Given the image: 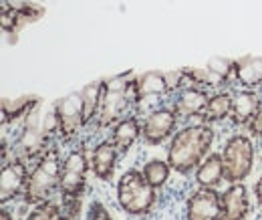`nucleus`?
<instances>
[{"label": "nucleus", "mask_w": 262, "mask_h": 220, "mask_svg": "<svg viewBox=\"0 0 262 220\" xmlns=\"http://www.w3.org/2000/svg\"><path fill=\"white\" fill-rule=\"evenodd\" d=\"M216 142V129L206 122H190L178 127L173 137L167 142L165 159L171 170L180 176L194 174L204 157L212 152Z\"/></svg>", "instance_id": "nucleus-1"}, {"label": "nucleus", "mask_w": 262, "mask_h": 220, "mask_svg": "<svg viewBox=\"0 0 262 220\" xmlns=\"http://www.w3.org/2000/svg\"><path fill=\"white\" fill-rule=\"evenodd\" d=\"M91 148L85 142L69 148L63 157L61 168V184H59V200L63 202L65 210L73 220H79L83 198L89 186L91 174Z\"/></svg>", "instance_id": "nucleus-2"}, {"label": "nucleus", "mask_w": 262, "mask_h": 220, "mask_svg": "<svg viewBox=\"0 0 262 220\" xmlns=\"http://www.w3.org/2000/svg\"><path fill=\"white\" fill-rule=\"evenodd\" d=\"M63 157H65L63 156V146L59 142H55L31 164L25 194L20 200L25 206L33 208L40 202L59 198Z\"/></svg>", "instance_id": "nucleus-3"}, {"label": "nucleus", "mask_w": 262, "mask_h": 220, "mask_svg": "<svg viewBox=\"0 0 262 220\" xmlns=\"http://www.w3.org/2000/svg\"><path fill=\"white\" fill-rule=\"evenodd\" d=\"M135 111V93H133V75H117L103 81V95L99 103L97 115L89 129L103 131L111 129L119 119Z\"/></svg>", "instance_id": "nucleus-4"}, {"label": "nucleus", "mask_w": 262, "mask_h": 220, "mask_svg": "<svg viewBox=\"0 0 262 220\" xmlns=\"http://www.w3.org/2000/svg\"><path fill=\"white\" fill-rule=\"evenodd\" d=\"M115 196L121 210L129 216H149L158 206V188H154L141 170H125L115 184Z\"/></svg>", "instance_id": "nucleus-5"}, {"label": "nucleus", "mask_w": 262, "mask_h": 220, "mask_svg": "<svg viewBox=\"0 0 262 220\" xmlns=\"http://www.w3.org/2000/svg\"><path fill=\"white\" fill-rule=\"evenodd\" d=\"M258 144L248 131H236L232 133L222 146V159L226 168V182L238 184L252 176L254 162H256Z\"/></svg>", "instance_id": "nucleus-6"}, {"label": "nucleus", "mask_w": 262, "mask_h": 220, "mask_svg": "<svg viewBox=\"0 0 262 220\" xmlns=\"http://www.w3.org/2000/svg\"><path fill=\"white\" fill-rule=\"evenodd\" d=\"M55 126H57V142L65 146H77L83 131H87V117L81 93L67 95L53 105Z\"/></svg>", "instance_id": "nucleus-7"}, {"label": "nucleus", "mask_w": 262, "mask_h": 220, "mask_svg": "<svg viewBox=\"0 0 262 220\" xmlns=\"http://www.w3.org/2000/svg\"><path fill=\"white\" fill-rule=\"evenodd\" d=\"M133 93H135V113L145 115L147 111L169 103L173 91L165 73L149 71L133 77Z\"/></svg>", "instance_id": "nucleus-8"}, {"label": "nucleus", "mask_w": 262, "mask_h": 220, "mask_svg": "<svg viewBox=\"0 0 262 220\" xmlns=\"http://www.w3.org/2000/svg\"><path fill=\"white\" fill-rule=\"evenodd\" d=\"M180 122L182 119L169 103L147 111L145 115H141V142L149 148L164 146L178 131Z\"/></svg>", "instance_id": "nucleus-9"}, {"label": "nucleus", "mask_w": 262, "mask_h": 220, "mask_svg": "<svg viewBox=\"0 0 262 220\" xmlns=\"http://www.w3.org/2000/svg\"><path fill=\"white\" fill-rule=\"evenodd\" d=\"M31 164L14 156L2 157V174H0V202L8 206L16 200H23Z\"/></svg>", "instance_id": "nucleus-10"}, {"label": "nucleus", "mask_w": 262, "mask_h": 220, "mask_svg": "<svg viewBox=\"0 0 262 220\" xmlns=\"http://www.w3.org/2000/svg\"><path fill=\"white\" fill-rule=\"evenodd\" d=\"M222 212V192L216 188H196L186 198L184 216L186 220H220Z\"/></svg>", "instance_id": "nucleus-11"}, {"label": "nucleus", "mask_w": 262, "mask_h": 220, "mask_svg": "<svg viewBox=\"0 0 262 220\" xmlns=\"http://www.w3.org/2000/svg\"><path fill=\"white\" fill-rule=\"evenodd\" d=\"M208 97H210V89L206 87H184L180 91L171 95V101L169 105L176 109L178 117L184 122V124H190V122H202V113L206 109V103H208Z\"/></svg>", "instance_id": "nucleus-12"}, {"label": "nucleus", "mask_w": 262, "mask_h": 220, "mask_svg": "<svg viewBox=\"0 0 262 220\" xmlns=\"http://www.w3.org/2000/svg\"><path fill=\"white\" fill-rule=\"evenodd\" d=\"M91 174L95 176V180L99 182H113L115 178V172H117V162L121 157V152L117 150V146L105 137L97 142L93 148H91Z\"/></svg>", "instance_id": "nucleus-13"}, {"label": "nucleus", "mask_w": 262, "mask_h": 220, "mask_svg": "<svg viewBox=\"0 0 262 220\" xmlns=\"http://www.w3.org/2000/svg\"><path fill=\"white\" fill-rule=\"evenodd\" d=\"M250 210H252V198L244 182L228 184V188L222 190L220 220H246Z\"/></svg>", "instance_id": "nucleus-14"}, {"label": "nucleus", "mask_w": 262, "mask_h": 220, "mask_svg": "<svg viewBox=\"0 0 262 220\" xmlns=\"http://www.w3.org/2000/svg\"><path fill=\"white\" fill-rule=\"evenodd\" d=\"M232 95H234V107H232L230 124L236 129H246L260 105L262 95L258 91L240 89V87H232Z\"/></svg>", "instance_id": "nucleus-15"}, {"label": "nucleus", "mask_w": 262, "mask_h": 220, "mask_svg": "<svg viewBox=\"0 0 262 220\" xmlns=\"http://www.w3.org/2000/svg\"><path fill=\"white\" fill-rule=\"evenodd\" d=\"M109 131H111L109 139L117 146L121 156H125L137 142H141V115H137L133 111L129 115H125L123 119H119Z\"/></svg>", "instance_id": "nucleus-16"}, {"label": "nucleus", "mask_w": 262, "mask_h": 220, "mask_svg": "<svg viewBox=\"0 0 262 220\" xmlns=\"http://www.w3.org/2000/svg\"><path fill=\"white\" fill-rule=\"evenodd\" d=\"M194 182L202 188H220L226 182V168L220 152H210L194 170Z\"/></svg>", "instance_id": "nucleus-17"}, {"label": "nucleus", "mask_w": 262, "mask_h": 220, "mask_svg": "<svg viewBox=\"0 0 262 220\" xmlns=\"http://www.w3.org/2000/svg\"><path fill=\"white\" fill-rule=\"evenodd\" d=\"M232 107H234L232 87L210 91L206 109H204V113H202V122H206V124H210V126L230 122V117H232Z\"/></svg>", "instance_id": "nucleus-18"}, {"label": "nucleus", "mask_w": 262, "mask_h": 220, "mask_svg": "<svg viewBox=\"0 0 262 220\" xmlns=\"http://www.w3.org/2000/svg\"><path fill=\"white\" fill-rule=\"evenodd\" d=\"M38 105L36 97H20L14 101H4L2 103V126H6L8 122L14 124L18 119H27Z\"/></svg>", "instance_id": "nucleus-19"}, {"label": "nucleus", "mask_w": 262, "mask_h": 220, "mask_svg": "<svg viewBox=\"0 0 262 220\" xmlns=\"http://www.w3.org/2000/svg\"><path fill=\"white\" fill-rule=\"evenodd\" d=\"M141 172L145 176V180L154 186V188L162 190L167 186L169 178H171V166L167 159H162V157H149L143 166H141Z\"/></svg>", "instance_id": "nucleus-20"}, {"label": "nucleus", "mask_w": 262, "mask_h": 220, "mask_svg": "<svg viewBox=\"0 0 262 220\" xmlns=\"http://www.w3.org/2000/svg\"><path fill=\"white\" fill-rule=\"evenodd\" d=\"M25 220H73V218L69 216V212L65 210L63 202L59 198H53V200H47V202H40V204L33 206Z\"/></svg>", "instance_id": "nucleus-21"}, {"label": "nucleus", "mask_w": 262, "mask_h": 220, "mask_svg": "<svg viewBox=\"0 0 262 220\" xmlns=\"http://www.w3.org/2000/svg\"><path fill=\"white\" fill-rule=\"evenodd\" d=\"M101 95H103V81H95L91 85H87L81 97H83V105H85V117H87V129L91 127L95 115H97L99 103H101Z\"/></svg>", "instance_id": "nucleus-22"}, {"label": "nucleus", "mask_w": 262, "mask_h": 220, "mask_svg": "<svg viewBox=\"0 0 262 220\" xmlns=\"http://www.w3.org/2000/svg\"><path fill=\"white\" fill-rule=\"evenodd\" d=\"M87 220H115L113 214L109 212V208L99 200V198H93L87 206Z\"/></svg>", "instance_id": "nucleus-23"}, {"label": "nucleus", "mask_w": 262, "mask_h": 220, "mask_svg": "<svg viewBox=\"0 0 262 220\" xmlns=\"http://www.w3.org/2000/svg\"><path fill=\"white\" fill-rule=\"evenodd\" d=\"M246 131H248L254 139L262 137V101H260V105H258V109H256V113H254V117H252V122L246 127Z\"/></svg>", "instance_id": "nucleus-24"}, {"label": "nucleus", "mask_w": 262, "mask_h": 220, "mask_svg": "<svg viewBox=\"0 0 262 220\" xmlns=\"http://www.w3.org/2000/svg\"><path fill=\"white\" fill-rule=\"evenodd\" d=\"M252 192H254V200H256V204H258V206H262V176L256 180V184H254Z\"/></svg>", "instance_id": "nucleus-25"}, {"label": "nucleus", "mask_w": 262, "mask_h": 220, "mask_svg": "<svg viewBox=\"0 0 262 220\" xmlns=\"http://www.w3.org/2000/svg\"><path fill=\"white\" fill-rule=\"evenodd\" d=\"M0 220H14L12 212L8 210V206H2V210H0Z\"/></svg>", "instance_id": "nucleus-26"}, {"label": "nucleus", "mask_w": 262, "mask_h": 220, "mask_svg": "<svg viewBox=\"0 0 262 220\" xmlns=\"http://www.w3.org/2000/svg\"><path fill=\"white\" fill-rule=\"evenodd\" d=\"M256 144H258V152H260V164H262V137L256 139Z\"/></svg>", "instance_id": "nucleus-27"}]
</instances>
